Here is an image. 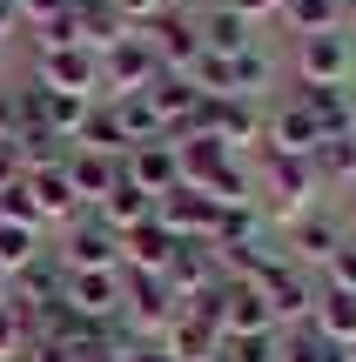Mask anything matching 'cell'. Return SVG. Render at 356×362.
I'll list each match as a JSON object with an SVG mask.
<instances>
[{
	"label": "cell",
	"instance_id": "6da1fadb",
	"mask_svg": "<svg viewBox=\"0 0 356 362\" xmlns=\"http://www.w3.org/2000/svg\"><path fill=\"white\" fill-rule=\"evenodd\" d=\"M54 255H61L67 275H101V269H121V235L94 208H81L74 221H61V248Z\"/></svg>",
	"mask_w": 356,
	"mask_h": 362
},
{
	"label": "cell",
	"instance_id": "7a4b0ae2",
	"mask_svg": "<svg viewBox=\"0 0 356 362\" xmlns=\"http://www.w3.org/2000/svg\"><path fill=\"white\" fill-rule=\"evenodd\" d=\"M316 188H323V181H316V161H289V155H269L263 161V194H269V215L282 221V235L309 215Z\"/></svg>",
	"mask_w": 356,
	"mask_h": 362
},
{
	"label": "cell",
	"instance_id": "3957f363",
	"mask_svg": "<svg viewBox=\"0 0 356 362\" xmlns=\"http://www.w3.org/2000/svg\"><path fill=\"white\" fill-rule=\"evenodd\" d=\"M255 288H263L269 309H276V329H309V315H316V296H323V282H316L309 269H296L289 255H282Z\"/></svg>",
	"mask_w": 356,
	"mask_h": 362
},
{
	"label": "cell",
	"instance_id": "277c9868",
	"mask_svg": "<svg viewBox=\"0 0 356 362\" xmlns=\"http://www.w3.org/2000/svg\"><path fill=\"white\" fill-rule=\"evenodd\" d=\"M350 61H356V47H350L343 27H330V34H303V40H296V54H289V67H296L303 88H343Z\"/></svg>",
	"mask_w": 356,
	"mask_h": 362
},
{
	"label": "cell",
	"instance_id": "5b68a950",
	"mask_svg": "<svg viewBox=\"0 0 356 362\" xmlns=\"http://www.w3.org/2000/svg\"><path fill=\"white\" fill-rule=\"evenodd\" d=\"M34 88H47V94H88V101H101V54H88V47H40Z\"/></svg>",
	"mask_w": 356,
	"mask_h": 362
},
{
	"label": "cell",
	"instance_id": "8992f818",
	"mask_svg": "<svg viewBox=\"0 0 356 362\" xmlns=\"http://www.w3.org/2000/svg\"><path fill=\"white\" fill-rule=\"evenodd\" d=\"M155 74H161V61H155V47H148V34H128V40H115V47L101 54V94H108V101L148 94Z\"/></svg>",
	"mask_w": 356,
	"mask_h": 362
},
{
	"label": "cell",
	"instance_id": "52a82bcc",
	"mask_svg": "<svg viewBox=\"0 0 356 362\" xmlns=\"http://www.w3.org/2000/svg\"><path fill=\"white\" fill-rule=\"evenodd\" d=\"M215 322H222V336H282L276 309H269V296L255 282H222L215 288Z\"/></svg>",
	"mask_w": 356,
	"mask_h": 362
},
{
	"label": "cell",
	"instance_id": "ba28073f",
	"mask_svg": "<svg viewBox=\"0 0 356 362\" xmlns=\"http://www.w3.org/2000/svg\"><path fill=\"white\" fill-rule=\"evenodd\" d=\"M161 275H168V288H175V302H182V309H188V302H209L215 288L229 282V275H222V255H215L209 242H182V248H175V262H168Z\"/></svg>",
	"mask_w": 356,
	"mask_h": 362
},
{
	"label": "cell",
	"instance_id": "9c48e42d",
	"mask_svg": "<svg viewBox=\"0 0 356 362\" xmlns=\"http://www.w3.org/2000/svg\"><path fill=\"white\" fill-rule=\"evenodd\" d=\"M148 34V47H155V61H161V74H188V67L202 61V27H195V13H161L155 27H142Z\"/></svg>",
	"mask_w": 356,
	"mask_h": 362
},
{
	"label": "cell",
	"instance_id": "30bf717a",
	"mask_svg": "<svg viewBox=\"0 0 356 362\" xmlns=\"http://www.w3.org/2000/svg\"><path fill=\"white\" fill-rule=\"evenodd\" d=\"M263 148L269 155H289V161H309L323 148V128H316V115H309L303 101H289V107H276V115H263Z\"/></svg>",
	"mask_w": 356,
	"mask_h": 362
},
{
	"label": "cell",
	"instance_id": "8fae6325",
	"mask_svg": "<svg viewBox=\"0 0 356 362\" xmlns=\"http://www.w3.org/2000/svg\"><path fill=\"white\" fill-rule=\"evenodd\" d=\"M155 221H161L168 235H182V242H209V228H215V194L182 188V181H175V188L155 202Z\"/></svg>",
	"mask_w": 356,
	"mask_h": 362
},
{
	"label": "cell",
	"instance_id": "7c38bea8",
	"mask_svg": "<svg viewBox=\"0 0 356 362\" xmlns=\"http://www.w3.org/2000/svg\"><path fill=\"white\" fill-rule=\"evenodd\" d=\"M121 181H134L148 202H161V194L182 181V168H175V141H142V148H128V161H121Z\"/></svg>",
	"mask_w": 356,
	"mask_h": 362
},
{
	"label": "cell",
	"instance_id": "4fadbf2b",
	"mask_svg": "<svg viewBox=\"0 0 356 362\" xmlns=\"http://www.w3.org/2000/svg\"><path fill=\"white\" fill-rule=\"evenodd\" d=\"M182 248V235H168L161 221H142L134 235H121V275H161Z\"/></svg>",
	"mask_w": 356,
	"mask_h": 362
},
{
	"label": "cell",
	"instance_id": "5bb4252c",
	"mask_svg": "<svg viewBox=\"0 0 356 362\" xmlns=\"http://www.w3.org/2000/svg\"><path fill=\"white\" fill-rule=\"evenodd\" d=\"M67 188H74V202H81V208H101L108 194L121 188V161H108V155H88V148H74V155H67Z\"/></svg>",
	"mask_w": 356,
	"mask_h": 362
},
{
	"label": "cell",
	"instance_id": "9a60e30c",
	"mask_svg": "<svg viewBox=\"0 0 356 362\" xmlns=\"http://www.w3.org/2000/svg\"><path fill=\"white\" fill-rule=\"evenodd\" d=\"M175 168H182V188H202V194H209L215 181L236 168V161H229V148H222V141L195 134V141H175Z\"/></svg>",
	"mask_w": 356,
	"mask_h": 362
},
{
	"label": "cell",
	"instance_id": "2e32d148",
	"mask_svg": "<svg viewBox=\"0 0 356 362\" xmlns=\"http://www.w3.org/2000/svg\"><path fill=\"white\" fill-rule=\"evenodd\" d=\"M67 309L94 315V322H115V315H121V269H101V275H67Z\"/></svg>",
	"mask_w": 356,
	"mask_h": 362
},
{
	"label": "cell",
	"instance_id": "e0dca14e",
	"mask_svg": "<svg viewBox=\"0 0 356 362\" xmlns=\"http://www.w3.org/2000/svg\"><path fill=\"white\" fill-rule=\"evenodd\" d=\"M195 27H202V47L222 54V61H236V54H249V47H255L249 21H242V13H229L222 0H215V7H202V13H195Z\"/></svg>",
	"mask_w": 356,
	"mask_h": 362
},
{
	"label": "cell",
	"instance_id": "ac0fdd59",
	"mask_svg": "<svg viewBox=\"0 0 356 362\" xmlns=\"http://www.w3.org/2000/svg\"><path fill=\"white\" fill-rule=\"evenodd\" d=\"M336 248H343V221L316 215V208H309V215L289 228V262H296V269H309V262H330Z\"/></svg>",
	"mask_w": 356,
	"mask_h": 362
},
{
	"label": "cell",
	"instance_id": "d6986e66",
	"mask_svg": "<svg viewBox=\"0 0 356 362\" xmlns=\"http://www.w3.org/2000/svg\"><path fill=\"white\" fill-rule=\"evenodd\" d=\"M74 148H88V155H108V161H128V128H121V115H115V101H94L88 107V121H81V134H74Z\"/></svg>",
	"mask_w": 356,
	"mask_h": 362
},
{
	"label": "cell",
	"instance_id": "ffe728a7",
	"mask_svg": "<svg viewBox=\"0 0 356 362\" xmlns=\"http://www.w3.org/2000/svg\"><path fill=\"white\" fill-rule=\"evenodd\" d=\"M309 329H316L323 342H336V349H356V296H343V288H330V282H323Z\"/></svg>",
	"mask_w": 356,
	"mask_h": 362
},
{
	"label": "cell",
	"instance_id": "44dd1931",
	"mask_svg": "<svg viewBox=\"0 0 356 362\" xmlns=\"http://www.w3.org/2000/svg\"><path fill=\"white\" fill-rule=\"evenodd\" d=\"M242 242H263V208L255 202H215V228H209V248H242Z\"/></svg>",
	"mask_w": 356,
	"mask_h": 362
},
{
	"label": "cell",
	"instance_id": "7402d4cb",
	"mask_svg": "<svg viewBox=\"0 0 356 362\" xmlns=\"http://www.w3.org/2000/svg\"><path fill=\"white\" fill-rule=\"evenodd\" d=\"M296 101L316 115L323 141H330V134H356V94H350V88H303Z\"/></svg>",
	"mask_w": 356,
	"mask_h": 362
},
{
	"label": "cell",
	"instance_id": "603a6c76",
	"mask_svg": "<svg viewBox=\"0 0 356 362\" xmlns=\"http://www.w3.org/2000/svg\"><path fill=\"white\" fill-rule=\"evenodd\" d=\"M27 188H34V202H40L47 221H74L81 215L74 188H67V161H61V168H27Z\"/></svg>",
	"mask_w": 356,
	"mask_h": 362
},
{
	"label": "cell",
	"instance_id": "cb8c5ba5",
	"mask_svg": "<svg viewBox=\"0 0 356 362\" xmlns=\"http://www.w3.org/2000/svg\"><path fill=\"white\" fill-rule=\"evenodd\" d=\"M128 34H134V27L121 21L108 0H81V47H88V54H108L115 40H128Z\"/></svg>",
	"mask_w": 356,
	"mask_h": 362
},
{
	"label": "cell",
	"instance_id": "d4e9b609",
	"mask_svg": "<svg viewBox=\"0 0 356 362\" xmlns=\"http://www.w3.org/2000/svg\"><path fill=\"white\" fill-rule=\"evenodd\" d=\"M94 215H101V221H108V228H115V235H134V228H142V221H155V202H148V194L134 188V181H121V188L108 194V202L94 208Z\"/></svg>",
	"mask_w": 356,
	"mask_h": 362
},
{
	"label": "cell",
	"instance_id": "484cf974",
	"mask_svg": "<svg viewBox=\"0 0 356 362\" xmlns=\"http://www.w3.org/2000/svg\"><path fill=\"white\" fill-rule=\"evenodd\" d=\"M282 21H289V34H330V27H343V0H282Z\"/></svg>",
	"mask_w": 356,
	"mask_h": 362
},
{
	"label": "cell",
	"instance_id": "4316f807",
	"mask_svg": "<svg viewBox=\"0 0 356 362\" xmlns=\"http://www.w3.org/2000/svg\"><path fill=\"white\" fill-rule=\"evenodd\" d=\"M115 115H121V128H128L134 148H142V141H168V121L155 115V101H148V94H121Z\"/></svg>",
	"mask_w": 356,
	"mask_h": 362
},
{
	"label": "cell",
	"instance_id": "83f0119b",
	"mask_svg": "<svg viewBox=\"0 0 356 362\" xmlns=\"http://www.w3.org/2000/svg\"><path fill=\"white\" fill-rule=\"evenodd\" d=\"M309 161H316V181H356V134H330Z\"/></svg>",
	"mask_w": 356,
	"mask_h": 362
},
{
	"label": "cell",
	"instance_id": "f1b7e54d",
	"mask_svg": "<svg viewBox=\"0 0 356 362\" xmlns=\"http://www.w3.org/2000/svg\"><path fill=\"white\" fill-rule=\"evenodd\" d=\"M0 221H13V228H47V215H40V202H34V188H27V175L13 181V188H0Z\"/></svg>",
	"mask_w": 356,
	"mask_h": 362
},
{
	"label": "cell",
	"instance_id": "f546056e",
	"mask_svg": "<svg viewBox=\"0 0 356 362\" xmlns=\"http://www.w3.org/2000/svg\"><path fill=\"white\" fill-rule=\"evenodd\" d=\"M34 255H40V235H34V228H13V221H0V275H21Z\"/></svg>",
	"mask_w": 356,
	"mask_h": 362
},
{
	"label": "cell",
	"instance_id": "4dcf8cb0",
	"mask_svg": "<svg viewBox=\"0 0 356 362\" xmlns=\"http://www.w3.org/2000/svg\"><path fill=\"white\" fill-rule=\"evenodd\" d=\"M229 67H236V101H255V88H263V81H269V54H236V61H229Z\"/></svg>",
	"mask_w": 356,
	"mask_h": 362
},
{
	"label": "cell",
	"instance_id": "1f68e13d",
	"mask_svg": "<svg viewBox=\"0 0 356 362\" xmlns=\"http://www.w3.org/2000/svg\"><path fill=\"white\" fill-rule=\"evenodd\" d=\"M108 7H115L121 21H128L134 34H142V27H155L161 13H175V0H108Z\"/></svg>",
	"mask_w": 356,
	"mask_h": 362
},
{
	"label": "cell",
	"instance_id": "d6a6232c",
	"mask_svg": "<svg viewBox=\"0 0 356 362\" xmlns=\"http://www.w3.org/2000/svg\"><path fill=\"white\" fill-rule=\"evenodd\" d=\"M323 275H330V288H343V296H356V242H343L330 262H323Z\"/></svg>",
	"mask_w": 356,
	"mask_h": 362
},
{
	"label": "cell",
	"instance_id": "836d02e7",
	"mask_svg": "<svg viewBox=\"0 0 356 362\" xmlns=\"http://www.w3.org/2000/svg\"><path fill=\"white\" fill-rule=\"evenodd\" d=\"M13 7H21L27 27H47V21H61V13H74L81 0H13Z\"/></svg>",
	"mask_w": 356,
	"mask_h": 362
},
{
	"label": "cell",
	"instance_id": "e575fe53",
	"mask_svg": "<svg viewBox=\"0 0 356 362\" xmlns=\"http://www.w3.org/2000/svg\"><path fill=\"white\" fill-rule=\"evenodd\" d=\"M40 47H81V7H74V13H61V21H47V27H40Z\"/></svg>",
	"mask_w": 356,
	"mask_h": 362
},
{
	"label": "cell",
	"instance_id": "d590c367",
	"mask_svg": "<svg viewBox=\"0 0 356 362\" xmlns=\"http://www.w3.org/2000/svg\"><path fill=\"white\" fill-rule=\"evenodd\" d=\"M27 349V329H21V309H0V362H21Z\"/></svg>",
	"mask_w": 356,
	"mask_h": 362
},
{
	"label": "cell",
	"instance_id": "8d00e7d4",
	"mask_svg": "<svg viewBox=\"0 0 356 362\" xmlns=\"http://www.w3.org/2000/svg\"><path fill=\"white\" fill-rule=\"evenodd\" d=\"M21 175H27V161H21V141H0V188H13Z\"/></svg>",
	"mask_w": 356,
	"mask_h": 362
},
{
	"label": "cell",
	"instance_id": "74e56055",
	"mask_svg": "<svg viewBox=\"0 0 356 362\" xmlns=\"http://www.w3.org/2000/svg\"><path fill=\"white\" fill-rule=\"evenodd\" d=\"M21 362H74V349H67V342H27Z\"/></svg>",
	"mask_w": 356,
	"mask_h": 362
},
{
	"label": "cell",
	"instance_id": "f35d334b",
	"mask_svg": "<svg viewBox=\"0 0 356 362\" xmlns=\"http://www.w3.org/2000/svg\"><path fill=\"white\" fill-rule=\"evenodd\" d=\"M222 7H229V13H242V21L255 27L263 13H282V0H222Z\"/></svg>",
	"mask_w": 356,
	"mask_h": 362
},
{
	"label": "cell",
	"instance_id": "ab89813d",
	"mask_svg": "<svg viewBox=\"0 0 356 362\" xmlns=\"http://www.w3.org/2000/svg\"><path fill=\"white\" fill-rule=\"evenodd\" d=\"M13 128H21V115H13V94H0V141H13Z\"/></svg>",
	"mask_w": 356,
	"mask_h": 362
},
{
	"label": "cell",
	"instance_id": "60d3db41",
	"mask_svg": "<svg viewBox=\"0 0 356 362\" xmlns=\"http://www.w3.org/2000/svg\"><path fill=\"white\" fill-rule=\"evenodd\" d=\"M13 27H21V7H13V0H0V40H7Z\"/></svg>",
	"mask_w": 356,
	"mask_h": 362
},
{
	"label": "cell",
	"instance_id": "b9f144b4",
	"mask_svg": "<svg viewBox=\"0 0 356 362\" xmlns=\"http://www.w3.org/2000/svg\"><path fill=\"white\" fill-rule=\"evenodd\" d=\"M74 362H121V349H81Z\"/></svg>",
	"mask_w": 356,
	"mask_h": 362
},
{
	"label": "cell",
	"instance_id": "7bdbcfd3",
	"mask_svg": "<svg viewBox=\"0 0 356 362\" xmlns=\"http://www.w3.org/2000/svg\"><path fill=\"white\" fill-rule=\"evenodd\" d=\"M343 242H356V194H350V208H343Z\"/></svg>",
	"mask_w": 356,
	"mask_h": 362
},
{
	"label": "cell",
	"instance_id": "ee69618b",
	"mask_svg": "<svg viewBox=\"0 0 356 362\" xmlns=\"http://www.w3.org/2000/svg\"><path fill=\"white\" fill-rule=\"evenodd\" d=\"M343 34H350V47H356V0L343 7Z\"/></svg>",
	"mask_w": 356,
	"mask_h": 362
},
{
	"label": "cell",
	"instance_id": "f6af8a7d",
	"mask_svg": "<svg viewBox=\"0 0 356 362\" xmlns=\"http://www.w3.org/2000/svg\"><path fill=\"white\" fill-rule=\"evenodd\" d=\"M0 309H13V275H0Z\"/></svg>",
	"mask_w": 356,
	"mask_h": 362
},
{
	"label": "cell",
	"instance_id": "bcb514c9",
	"mask_svg": "<svg viewBox=\"0 0 356 362\" xmlns=\"http://www.w3.org/2000/svg\"><path fill=\"white\" fill-rule=\"evenodd\" d=\"M350 362H356V349H350Z\"/></svg>",
	"mask_w": 356,
	"mask_h": 362
},
{
	"label": "cell",
	"instance_id": "7dc6e473",
	"mask_svg": "<svg viewBox=\"0 0 356 362\" xmlns=\"http://www.w3.org/2000/svg\"><path fill=\"white\" fill-rule=\"evenodd\" d=\"M343 7H350V0H343Z\"/></svg>",
	"mask_w": 356,
	"mask_h": 362
}]
</instances>
